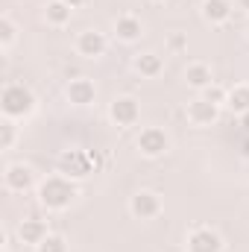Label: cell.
Wrapping results in <instances>:
<instances>
[{
	"label": "cell",
	"instance_id": "3957f363",
	"mask_svg": "<svg viewBox=\"0 0 249 252\" xmlns=\"http://www.w3.org/2000/svg\"><path fill=\"white\" fill-rule=\"evenodd\" d=\"M3 185H6L9 193H27V190L38 188V173L30 164L18 161V164H9L3 170Z\"/></svg>",
	"mask_w": 249,
	"mask_h": 252
},
{
	"label": "cell",
	"instance_id": "9a60e30c",
	"mask_svg": "<svg viewBox=\"0 0 249 252\" xmlns=\"http://www.w3.org/2000/svg\"><path fill=\"white\" fill-rule=\"evenodd\" d=\"M132 67H135L144 79H156V76H161V70H164V59H161L158 53H138V56L132 59Z\"/></svg>",
	"mask_w": 249,
	"mask_h": 252
},
{
	"label": "cell",
	"instance_id": "7c38bea8",
	"mask_svg": "<svg viewBox=\"0 0 249 252\" xmlns=\"http://www.w3.org/2000/svg\"><path fill=\"white\" fill-rule=\"evenodd\" d=\"M47 235H50V229H47V223L38 220V217H30V220H24V223L18 226V238H21V244H27V247H32V250H35Z\"/></svg>",
	"mask_w": 249,
	"mask_h": 252
},
{
	"label": "cell",
	"instance_id": "603a6c76",
	"mask_svg": "<svg viewBox=\"0 0 249 252\" xmlns=\"http://www.w3.org/2000/svg\"><path fill=\"white\" fill-rule=\"evenodd\" d=\"M185 47H187L185 35H170V50H185Z\"/></svg>",
	"mask_w": 249,
	"mask_h": 252
},
{
	"label": "cell",
	"instance_id": "f1b7e54d",
	"mask_svg": "<svg viewBox=\"0 0 249 252\" xmlns=\"http://www.w3.org/2000/svg\"><path fill=\"white\" fill-rule=\"evenodd\" d=\"M153 3H164V0H153Z\"/></svg>",
	"mask_w": 249,
	"mask_h": 252
},
{
	"label": "cell",
	"instance_id": "9c48e42d",
	"mask_svg": "<svg viewBox=\"0 0 249 252\" xmlns=\"http://www.w3.org/2000/svg\"><path fill=\"white\" fill-rule=\"evenodd\" d=\"M220 106H214V103H208V100H202V97H193L190 103H187V109H185V115H187V121L193 126H211V124H217L220 121Z\"/></svg>",
	"mask_w": 249,
	"mask_h": 252
},
{
	"label": "cell",
	"instance_id": "7402d4cb",
	"mask_svg": "<svg viewBox=\"0 0 249 252\" xmlns=\"http://www.w3.org/2000/svg\"><path fill=\"white\" fill-rule=\"evenodd\" d=\"M35 252H67V241H64L62 235H47L38 247H35Z\"/></svg>",
	"mask_w": 249,
	"mask_h": 252
},
{
	"label": "cell",
	"instance_id": "cb8c5ba5",
	"mask_svg": "<svg viewBox=\"0 0 249 252\" xmlns=\"http://www.w3.org/2000/svg\"><path fill=\"white\" fill-rule=\"evenodd\" d=\"M64 3H67V6H70V9H82V6H85V3H88V0H64Z\"/></svg>",
	"mask_w": 249,
	"mask_h": 252
},
{
	"label": "cell",
	"instance_id": "30bf717a",
	"mask_svg": "<svg viewBox=\"0 0 249 252\" xmlns=\"http://www.w3.org/2000/svg\"><path fill=\"white\" fill-rule=\"evenodd\" d=\"M106 50H109V38H106L103 32H97V30L79 32V38H76V53H79V56H85V59H100V56H106Z\"/></svg>",
	"mask_w": 249,
	"mask_h": 252
},
{
	"label": "cell",
	"instance_id": "ba28073f",
	"mask_svg": "<svg viewBox=\"0 0 249 252\" xmlns=\"http://www.w3.org/2000/svg\"><path fill=\"white\" fill-rule=\"evenodd\" d=\"M64 97H67V103H73V106H94V100H97V85H94L88 76H76V79H70V82L64 85Z\"/></svg>",
	"mask_w": 249,
	"mask_h": 252
},
{
	"label": "cell",
	"instance_id": "d6986e66",
	"mask_svg": "<svg viewBox=\"0 0 249 252\" xmlns=\"http://www.w3.org/2000/svg\"><path fill=\"white\" fill-rule=\"evenodd\" d=\"M15 41H18V24L9 15H3L0 18V50H9Z\"/></svg>",
	"mask_w": 249,
	"mask_h": 252
},
{
	"label": "cell",
	"instance_id": "4fadbf2b",
	"mask_svg": "<svg viewBox=\"0 0 249 252\" xmlns=\"http://www.w3.org/2000/svg\"><path fill=\"white\" fill-rule=\"evenodd\" d=\"M232 0H202V18L211 27H220L232 18Z\"/></svg>",
	"mask_w": 249,
	"mask_h": 252
},
{
	"label": "cell",
	"instance_id": "ffe728a7",
	"mask_svg": "<svg viewBox=\"0 0 249 252\" xmlns=\"http://www.w3.org/2000/svg\"><path fill=\"white\" fill-rule=\"evenodd\" d=\"M18 141V126L12 118H3L0 121V150H12Z\"/></svg>",
	"mask_w": 249,
	"mask_h": 252
},
{
	"label": "cell",
	"instance_id": "7a4b0ae2",
	"mask_svg": "<svg viewBox=\"0 0 249 252\" xmlns=\"http://www.w3.org/2000/svg\"><path fill=\"white\" fill-rule=\"evenodd\" d=\"M0 112H3V118H12V121L30 118L35 112V94L24 82H9L0 91Z\"/></svg>",
	"mask_w": 249,
	"mask_h": 252
},
{
	"label": "cell",
	"instance_id": "ac0fdd59",
	"mask_svg": "<svg viewBox=\"0 0 249 252\" xmlns=\"http://www.w3.org/2000/svg\"><path fill=\"white\" fill-rule=\"evenodd\" d=\"M226 109L232 112V115H247L249 112V85H235V88H229V100H226Z\"/></svg>",
	"mask_w": 249,
	"mask_h": 252
},
{
	"label": "cell",
	"instance_id": "f546056e",
	"mask_svg": "<svg viewBox=\"0 0 249 252\" xmlns=\"http://www.w3.org/2000/svg\"><path fill=\"white\" fill-rule=\"evenodd\" d=\"M3 252H9V247H3Z\"/></svg>",
	"mask_w": 249,
	"mask_h": 252
},
{
	"label": "cell",
	"instance_id": "484cf974",
	"mask_svg": "<svg viewBox=\"0 0 249 252\" xmlns=\"http://www.w3.org/2000/svg\"><path fill=\"white\" fill-rule=\"evenodd\" d=\"M244 156H249V135H247V141H244Z\"/></svg>",
	"mask_w": 249,
	"mask_h": 252
},
{
	"label": "cell",
	"instance_id": "5b68a950",
	"mask_svg": "<svg viewBox=\"0 0 249 252\" xmlns=\"http://www.w3.org/2000/svg\"><path fill=\"white\" fill-rule=\"evenodd\" d=\"M109 118H112V124L121 126V129H129V126H135L141 121V103L135 100V97H115L112 103H109Z\"/></svg>",
	"mask_w": 249,
	"mask_h": 252
},
{
	"label": "cell",
	"instance_id": "6da1fadb",
	"mask_svg": "<svg viewBox=\"0 0 249 252\" xmlns=\"http://www.w3.org/2000/svg\"><path fill=\"white\" fill-rule=\"evenodd\" d=\"M76 196H79V188L67 176H47V179L38 182V202L47 211H64V208H70V202Z\"/></svg>",
	"mask_w": 249,
	"mask_h": 252
},
{
	"label": "cell",
	"instance_id": "8fae6325",
	"mask_svg": "<svg viewBox=\"0 0 249 252\" xmlns=\"http://www.w3.org/2000/svg\"><path fill=\"white\" fill-rule=\"evenodd\" d=\"M91 167H94L91 153L70 150V153H64V156H62V170H64V176H67V179H82V176H88V173H91Z\"/></svg>",
	"mask_w": 249,
	"mask_h": 252
},
{
	"label": "cell",
	"instance_id": "4316f807",
	"mask_svg": "<svg viewBox=\"0 0 249 252\" xmlns=\"http://www.w3.org/2000/svg\"><path fill=\"white\" fill-rule=\"evenodd\" d=\"M241 6H244V9H249V0H241Z\"/></svg>",
	"mask_w": 249,
	"mask_h": 252
},
{
	"label": "cell",
	"instance_id": "2e32d148",
	"mask_svg": "<svg viewBox=\"0 0 249 252\" xmlns=\"http://www.w3.org/2000/svg\"><path fill=\"white\" fill-rule=\"evenodd\" d=\"M185 82H187V88H193L196 94H202V91H205V88L214 82V76H211V67H208V64H202V62L187 64Z\"/></svg>",
	"mask_w": 249,
	"mask_h": 252
},
{
	"label": "cell",
	"instance_id": "83f0119b",
	"mask_svg": "<svg viewBox=\"0 0 249 252\" xmlns=\"http://www.w3.org/2000/svg\"><path fill=\"white\" fill-rule=\"evenodd\" d=\"M247 35H249V21H247Z\"/></svg>",
	"mask_w": 249,
	"mask_h": 252
},
{
	"label": "cell",
	"instance_id": "8992f818",
	"mask_svg": "<svg viewBox=\"0 0 249 252\" xmlns=\"http://www.w3.org/2000/svg\"><path fill=\"white\" fill-rule=\"evenodd\" d=\"M129 211L138 220H156L161 214V196L156 190H138L129 199Z\"/></svg>",
	"mask_w": 249,
	"mask_h": 252
},
{
	"label": "cell",
	"instance_id": "44dd1931",
	"mask_svg": "<svg viewBox=\"0 0 249 252\" xmlns=\"http://www.w3.org/2000/svg\"><path fill=\"white\" fill-rule=\"evenodd\" d=\"M202 100H208V103H214V106H220V109H226V100H229V88H223V85H217V82H211L202 94H199Z\"/></svg>",
	"mask_w": 249,
	"mask_h": 252
},
{
	"label": "cell",
	"instance_id": "d4e9b609",
	"mask_svg": "<svg viewBox=\"0 0 249 252\" xmlns=\"http://www.w3.org/2000/svg\"><path fill=\"white\" fill-rule=\"evenodd\" d=\"M241 126L247 129V135H249V112H247V115H241Z\"/></svg>",
	"mask_w": 249,
	"mask_h": 252
},
{
	"label": "cell",
	"instance_id": "277c9868",
	"mask_svg": "<svg viewBox=\"0 0 249 252\" xmlns=\"http://www.w3.org/2000/svg\"><path fill=\"white\" fill-rule=\"evenodd\" d=\"M135 147H138V153H141L144 158H161V156L170 150V138H167L164 129H158V126H147V129H141Z\"/></svg>",
	"mask_w": 249,
	"mask_h": 252
},
{
	"label": "cell",
	"instance_id": "5bb4252c",
	"mask_svg": "<svg viewBox=\"0 0 249 252\" xmlns=\"http://www.w3.org/2000/svg\"><path fill=\"white\" fill-rule=\"evenodd\" d=\"M115 35H118V41H126V44L138 41V38L144 35L141 18H135V15H121V18L115 21Z\"/></svg>",
	"mask_w": 249,
	"mask_h": 252
},
{
	"label": "cell",
	"instance_id": "e0dca14e",
	"mask_svg": "<svg viewBox=\"0 0 249 252\" xmlns=\"http://www.w3.org/2000/svg\"><path fill=\"white\" fill-rule=\"evenodd\" d=\"M70 15H73V9H70L64 0H47V6H44V18H47L50 27H64V24H70Z\"/></svg>",
	"mask_w": 249,
	"mask_h": 252
},
{
	"label": "cell",
	"instance_id": "52a82bcc",
	"mask_svg": "<svg viewBox=\"0 0 249 252\" xmlns=\"http://www.w3.org/2000/svg\"><path fill=\"white\" fill-rule=\"evenodd\" d=\"M185 247L187 252H223V238H220V232H214L208 226H199L187 235Z\"/></svg>",
	"mask_w": 249,
	"mask_h": 252
}]
</instances>
